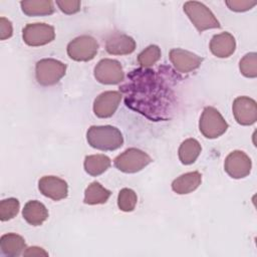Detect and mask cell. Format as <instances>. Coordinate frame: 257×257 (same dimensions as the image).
<instances>
[{
  "instance_id": "obj_20",
  "label": "cell",
  "mask_w": 257,
  "mask_h": 257,
  "mask_svg": "<svg viewBox=\"0 0 257 257\" xmlns=\"http://www.w3.org/2000/svg\"><path fill=\"white\" fill-rule=\"evenodd\" d=\"M20 6L27 16H45L54 12V5L50 0H25L20 2Z\"/></svg>"
},
{
  "instance_id": "obj_1",
  "label": "cell",
  "mask_w": 257,
  "mask_h": 257,
  "mask_svg": "<svg viewBox=\"0 0 257 257\" xmlns=\"http://www.w3.org/2000/svg\"><path fill=\"white\" fill-rule=\"evenodd\" d=\"M128 80L121 87L127 106L153 120L169 118L173 92L156 71L137 69L128 75Z\"/></svg>"
},
{
  "instance_id": "obj_27",
  "label": "cell",
  "mask_w": 257,
  "mask_h": 257,
  "mask_svg": "<svg viewBox=\"0 0 257 257\" xmlns=\"http://www.w3.org/2000/svg\"><path fill=\"white\" fill-rule=\"evenodd\" d=\"M20 204L16 198H8L0 203V220L8 221L13 219L19 212Z\"/></svg>"
},
{
  "instance_id": "obj_21",
  "label": "cell",
  "mask_w": 257,
  "mask_h": 257,
  "mask_svg": "<svg viewBox=\"0 0 257 257\" xmlns=\"http://www.w3.org/2000/svg\"><path fill=\"white\" fill-rule=\"evenodd\" d=\"M111 192L105 189L100 183H90L84 191L83 203L87 205H100L104 204L110 197Z\"/></svg>"
},
{
  "instance_id": "obj_12",
  "label": "cell",
  "mask_w": 257,
  "mask_h": 257,
  "mask_svg": "<svg viewBox=\"0 0 257 257\" xmlns=\"http://www.w3.org/2000/svg\"><path fill=\"white\" fill-rule=\"evenodd\" d=\"M169 57L175 69L181 73H189L200 67L203 62L201 56L182 48L172 49Z\"/></svg>"
},
{
  "instance_id": "obj_14",
  "label": "cell",
  "mask_w": 257,
  "mask_h": 257,
  "mask_svg": "<svg viewBox=\"0 0 257 257\" xmlns=\"http://www.w3.org/2000/svg\"><path fill=\"white\" fill-rule=\"evenodd\" d=\"M38 189L40 193L54 201L65 199L68 195L67 183L55 176H44L38 181Z\"/></svg>"
},
{
  "instance_id": "obj_8",
  "label": "cell",
  "mask_w": 257,
  "mask_h": 257,
  "mask_svg": "<svg viewBox=\"0 0 257 257\" xmlns=\"http://www.w3.org/2000/svg\"><path fill=\"white\" fill-rule=\"evenodd\" d=\"M93 74L95 79L102 84H117L124 78L120 62L110 58L99 60L94 67Z\"/></svg>"
},
{
  "instance_id": "obj_25",
  "label": "cell",
  "mask_w": 257,
  "mask_h": 257,
  "mask_svg": "<svg viewBox=\"0 0 257 257\" xmlns=\"http://www.w3.org/2000/svg\"><path fill=\"white\" fill-rule=\"evenodd\" d=\"M138 202L137 194L134 190L123 188L118 192L117 206L122 212H132L135 210Z\"/></svg>"
},
{
  "instance_id": "obj_7",
  "label": "cell",
  "mask_w": 257,
  "mask_h": 257,
  "mask_svg": "<svg viewBox=\"0 0 257 257\" xmlns=\"http://www.w3.org/2000/svg\"><path fill=\"white\" fill-rule=\"evenodd\" d=\"M98 51V43L89 35H81L72 39L67 45L68 56L75 61H89Z\"/></svg>"
},
{
  "instance_id": "obj_2",
  "label": "cell",
  "mask_w": 257,
  "mask_h": 257,
  "mask_svg": "<svg viewBox=\"0 0 257 257\" xmlns=\"http://www.w3.org/2000/svg\"><path fill=\"white\" fill-rule=\"evenodd\" d=\"M88 145L100 151H114L123 144L120 131L112 125H91L86 133Z\"/></svg>"
},
{
  "instance_id": "obj_17",
  "label": "cell",
  "mask_w": 257,
  "mask_h": 257,
  "mask_svg": "<svg viewBox=\"0 0 257 257\" xmlns=\"http://www.w3.org/2000/svg\"><path fill=\"white\" fill-rule=\"evenodd\" d=\"M202 183V175L195 171L181 175L172 183V190L179 195H186L194 192Z\"/></svg>"
},
{
  "instance_id": "obj_24",
  "label": "cell",
  "mask_w": 257,
  "mask_h": 257,
  "mask_svg": "<svg viewBox=\"0 0 257 257\" xmlns=\"http://www.w3.org/2000/svg\"><path fill=\"white\" fill-rule=\"evenodd\" d=\"M161 58V49L158 45L152 44L145 48L138 55V62L142 67L149 68L156 64Z\"/></svg>"
},
{
  "instance_id": "obj_3",
  "label": "cell",
  "mask_w": 257,
  "mask_h": 257,
  "mask_svg": "<svg viewBox=\"0 0 257 257\" xmlns=\"http://www.w3.org/2000/svg\"><path fill=\"white\" fill-rule=\"evenodd\" d=\"M184 12L199 32L221 27L220 22L217 20L212 11L201 2H186L184 4Z\"/></svg>"
},
{
  "instance_id": "obj_5",
  "label": "cell",
  "mask_w": 257,
  "mask_h": 257,
  "mask_svg": "<svg viewBox=\"0 0 257 257\" xmlns=\"http://www.w3.org/2000/svg\"><path fill=\"white\" fill-rule=\"evenodd\" d=\"M228 123L222 114L213 106H206L201 114L199 130L207 139H217L226 133Z\"/></svg>"
},
{
  "instance_id": "obj_23",
  "label": "cell",
  "mask_w": 257,
  "mask_h": 257,
  "mask_svg": "<svg viewBox=\"0 0 257 257\" xmlns=\"http://www.w3.org/2000/svg\"><path fill=\"white\" fill-rule=\"evenodd\" d=\"M201 151L202 147L197 140L187 139L179 148V159L183 165H191L196 162L201 154Z\"/></svg>"
},
{
  "instance_id": "obj_31",
  "label": "cell",
  "mask_w": 257,
  "mask_h": 257,
  "mask_svg": "<svg viewBox=\"0 0 257 257\" xmlns=\"http://www.w3.org/2000/svg\"><path fill=\"white\" fill-rule=\"evenodd\" d=\"M24 256H48V253L37 246H32L29 248H26L25 251L23 252Z\"/></svg>"
},
{
  "instance_id": "obj_10",
  "label": "cell",
  "mask_w": 257,
  "mask_h": 257,
  "mask_svg": "<svg viewBox=\"0 0 257 257\" xmlns=\"http://www.w3.org/2000/svg\"><path fill=\"white\" fill-rule=\"evenodd\" d=\"M252 168L251 159L242 151H233L225 159V172L233 179L247 177Z\"/></svg>"
},
{
  "instance_id": "obj_9",
  "label": "cell",
  "mask_w": 257,
  "mask_h": 257,
  "mask_svg": "<svg viewBox=\"0 0 257 257\" xmlns=\"http://www.w3.org/2000/svg\"><path fill=\"white\" fill-rule=\"evenodd\" d=\"M22 38L29 46H42L54 40L55 31L46 23H29L22 30Z\"/></svg>"
},
{
  "instance_id": "obj_30",
  "label": "cell",
  "mask_w": 257,
  "mask_h": 257,
  "mask_svg": "<svg viewBox=\"0 0 257 257\" xmlns=\"http://www.w3.org/2000/svg\"><path fill=\"white\" fill-rule=\"evenodd\" d=\"M13 34L12 23L5 17L0 18V39L5 40L10 38Z\"/></svg>"
},
{
  "instance_id": "obj_22",
  "label": "cell",
  "mask_w": 257,
  "mask_h": 257,
  "mask_svg": "<svg viewBox=\"0 0 257 257\" xmlns=\"http://www.w3.org/2000/svg\"><path fill=\"white\" fill-rule=\"evenodd\" d=\"M111 161L110 159L105 155H90L86 156L84 159L83 167L84 171L92 176L96 177L101 174H103L109 167H110Z\"/></svg>"
},
{
  "instance_id": "obj_29",
  "label": "cell",
  "mask_w": 257,
  "mask_h": 257,
  "mask_svg": "<svg viewBox=\"0 0 257 257\" xmlns=\"http://www.w3.org/2000/svg\"><path fill=\"white\" fill-rule=\"evenodd\" d=\"M56 5L58 8L65 14H74L80 10V1L78 0H62L56 1Z\"/></svg>"
},
{
  "instance_id": "obj_19",
  "label": "cell",
  "mask_w": 257,
  "mask_h": 257,
  "mask_svg": "<svg viewBox=\"0 0 257 257\" xmlns=\"http://www.w3.org/2000/svg\"><path fill=\"white\" fill-rule=\"evenodd\" d=\"M1 252L9 257L19 256L26 249L25 240L16 233H7L0 238Z\"/></svg>"
},
{
  "instance_id": "obj_11",
  "label": "cell",
  "mask_w": 257,
  "mask_h": 257,
  "mask_svg": "<svg viewBox=\"0 0 257 257\" xmlns=\"http://www.w3.org/2000/svg\"><path fill=\"white\" fill-rule=\"evenodd\" d=\"M233 115L241 125H251L257 120V103L249 96H238L233 101Z\"/></svg>"
},
{
  "instance_id": "obj_18",
  "label": "cell",
  "mask_w": 257,
  "mask_h": 257,
  "mask_svg": "<svg viewBox=\"0 0 257 257\" xmlns=\"http://www.w3.org/2000/svg\"><path fill=\"white\" fill-rule=\"evenodd\" d=\"M24 220L31 226H40L48 218L46 207L39 201L32 200L24 205L22 210Z\"/></svg>"
},
{
  "instance_id": "obj_26",
  "label": "cell",
  "mask_w": 257,
  "mask_h": 257,
  "mask_svg": "<svg viewBox=\"0 0 257 257\" xmlns=\"http://www.w3.org/2000/svg\"><path fill=\"white\" fill-rule=\"evenodd\" d=\"M240 72L248 78L257 76V54L255 52L247 53L239 62Z\"/></svg>"
},
{
  "instance_id": "obj_16",
  "label": "cell",
  "mask_w": 257,
  "mask_h": 257,
  "mask_svg": "<svg viewBox=\"0 0 257 257\" xmlns=\"http://www.w3.org/2000/svg\"><path fill=\"white\" fill-rule=\"evenodd\" d=\"M236 49V41L234 36L229 32H222L212 37L210 41L211 52L219 58H227L231 56Z\"/></svg>"
},
{
  "instance_id": "obj_13",
  "label": "cell",
  "mask_w": 257,
  "mask_h": 257,
  "mask_svg": "<svg viewBox=\"0 0 257 257\" xmlns=\"http://www.w3.org/2000/svg\"><path fill=\"white\" fill-rule=\"evenodd\" d=\"M122 94L119 91L108 90L100 93L93 101V112L97 117L111 116L117 109Z\"/></svg>"
},
{
  "instance_id": "obj_28",
  "label": "cell",
  "mask_w": 257,
  "mask_h": 257,
  "mask_svg": "<svg viewBox=\"0 0 257 257\" xmlns=\"http://www.w3.org/2000/svg\"><path fill=\"white\" fill-rule=\"evenodd\" d=\"M257 4L256 1L251 0H229L226 1L228 8L235 12H245L252 9Z\"/></svg>"
},
{
  "instance_id": "obj_15",
  "label": "cell",
  "mask_w": 257,
  "mask_h": 257,
  "mask_svg": "<svg viewBox=\"0 0 257 257\" xmlns=\"http://www.w3.org/2000/svg\"><path fill=\"white\" fill-rule=\"evenodd\" d=\"M135 49L136 41L134 38L122 33H114L110 35L105 42V50L112 55L131 54Z\"/></svg>"
},
{
  "instance_id": "obj_4",
  "label": "cell",
  "mask_w": 257,
  "mask_h": 257,
  "mask_svg": "<svg viewBox=\"0 0 257 257\" xmlns=\"http://www.w3.org/2000/svg\"><path fill=\"white\" fill-rule=\"evenodd\" d=\"M66 72V65L54 58H43L35 65V77L37 82L43 86L56 84Z\"/></svg>"
},
{
  "instance_id": "obj_6",
  "label": "cell",
  "mask_w": 257,
  "mask_h": 257,
  "mask_svg": "<svg viewBox=\"0 0 257 257\" xmlns=\"http://www.w3.org/2000/svg\"><path fill=\"white\" fill-rule=\"evenodd\" d=\"M152 162V158L144 151L130 148L113 160L114 167L120 172L133 174L142 171Z\"/></svg>"
}]
</instances>
